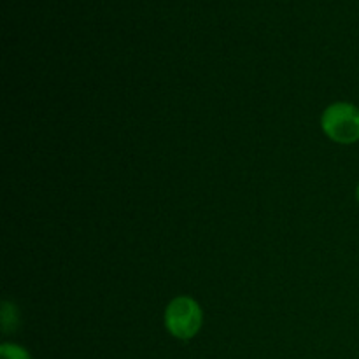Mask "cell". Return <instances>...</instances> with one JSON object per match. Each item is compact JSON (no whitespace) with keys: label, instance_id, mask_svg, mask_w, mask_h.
Wrapping results in <instances>:
<instances>
[{"label":"cell","instance_id":"obj_2","mask_svg":"<svg viewBox=\"0 0 359 359\" xmlns=\"http://www.w3.org/2000/svg\"><path fill=\"white\" fill-rule=\"evenodd\" d=\"M200 305L189 297H179L168 304L165 311V326L179 340H189L202 328Z\"/></svg>","mask_w":359,"mask_h":359},{"label":"cell","instance_id":"obj_4","mask_svg":"<svg viewBox=\"0 0 359 359\" xmlns=\"http://www.w3.org/2000/svg\"><path fill=\"white\" fill-rule=\"evenodd\" d=\"M356 198H358V202H359V186H358V189H356Z\"/></svg>","mask_w":359,"mask_h":359},{"label":"cell","instance_id":"obj_3","mask_svg":"<svg viewBox=\"0 0 359 359\" xmlns=\"http://www.w3.org/2000/svg\"><path fill=\"white\" fill-rule=\"evenodd\" d=\"M0 359H32V358L25 347L6 342L0 346Z\"/></svg>","mask_w":359,"mask_h":359},{"label":"cell","instance_id":"obj_1","mask_svg":"<svg viewBox=\"0 0 359 359\" xmlns=\"http://www.w3.org/2000/svg\"><path fill=\"white\" fill-rule=\"evenodd\" d=\"M323 130L339 144H354L359 140V109L347 102L330 105L321 118Z\"/></svg>","mask_w":359,"mask_h":359}]
</instances>
